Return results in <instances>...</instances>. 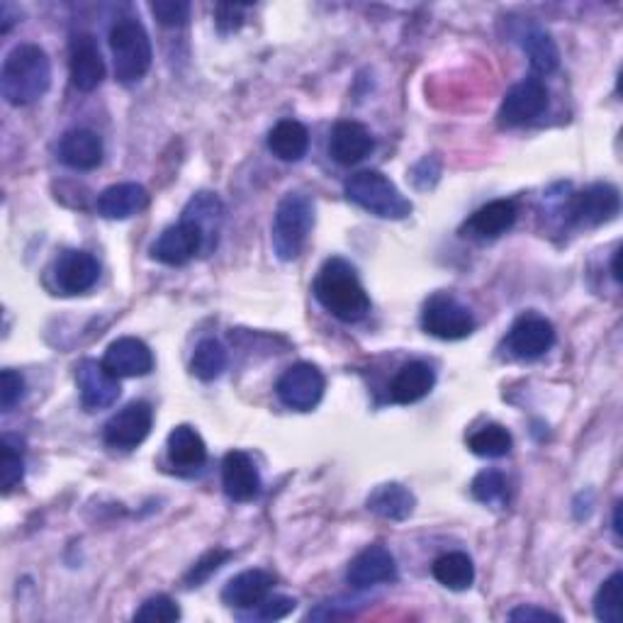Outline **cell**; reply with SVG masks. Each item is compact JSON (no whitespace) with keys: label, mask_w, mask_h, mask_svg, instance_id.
<instances>
[{"label":"cell","mask_w":623,"mask_h":623,"mask_svg":"<svg viewBox=\"0 0 623 623\" xmlns=\"http://www.w3.org/2000/svg\"><path fill=\"white\" fill-rule=\"evenodd\" d=\"M269 149L281 161H300L310 149L308 127L298 120H281L269 132Z\"/></svg>","instance_id":"obj_28"},{"label":"cell","mask_w":623,"mask_h":623,"mask_svg":"<svg viewBox=\"0 0 623 623\" xmlns=\"http://www.w3.org/2000/svg\"><path fill=\"white\" fill-rule=\"evenodd\" d=\"M149 208V193L139 183H118L98 195V212L105 220H130Z\"/></svg>","instance_id":"obj_23"},{"label":"cell","mask_w":623,"mask_h":623,"mask_svg":"<svg viewBox=\"0 0 623 623\" xmlns=\"http://www.w3.org/2000/svg\"><path fill=\"white\" fill-rule=\"evenodd\" d=\"M69 69L71 83L83 93H91L105 79V61L100 54V47L93 34L81 32L73 34L69 49Z\"/></svg>","instance_id":"obj_14"},{"label":"cell","mask_w":623,"mask_h":623,"mask_svg":"<svg viewBox=\"0 0 623 623\" xmlns=\"http://www.w3.org/2000/svg\"><path fill=\"white\" fill-rule=\"evenodd\" d=\"M52 86V61L37 44H18L3 61L0 93L10 105H30Z\"/></svg>","instance_id":"obj_2"},{"label":"cell","mask_w":623,"mask_h":623,"mask_svg":"<svg viewBox=\"0 0 623 623\" xmlns=\"http://www.w3.org/2000/svg\"><path fill=\"white\" fill-rule=\"evenodd\" d=\"M314 227V202L304 193H288L278 202L271 227L273 251L281 261H295Z\"/></svg>","instance_id":"obj_3"},{"label":"cell","mask_w":623,"mask_h":623,"mask_svg":"<svg viewBox=\"0 0 623 623\" xmlns=\"http://www.w3.org/2000/svg\"><path fill=\"white\" fill-rule=\"evenodd\" d=\"M169 461L178 470L195 473L208 461V446L193 426L181 424L169 434Z\"/></svg>","instance_id":"obj_25"},{"label":"cell","mask_w":623,"mask_h":623,"mask_svg":"<svg viewBox=\"0 0 623 623\" xmlns=\"http://www.w3.org/2000/svg\"><path fill=\"white\" fill-rule=\"evenodd\" d=\"M326 380L322 371L312 363H295L278 378L275 395L288 410L295 412H312L324 398Z\"/></svg>","instance_id":"obj_7"},{"label":"cell","mask_w":623,"mask_h":623,"mask_svg":"<svg viewBox=\"0 0 623 623\" xmlns=\"http://www.w3.org/2000/svg\"><path fill=\"white\" fill-rule=\"evenodd\" d=\"M222 488L232 502H253L261 494V475L253 458L244 451H229L222 461Z\"/></svg>","instance_id":"obj_17"},{"label":"cell","mask_w":623,"mask_h":623,"mask_svg":"<svg viewBox=\"0 0 623 623\" xmlns=\"http://www.w3.org/2000/svg\"><path fill=\"white\" fill-rule=\"evenodd\" d=\"M295 606H298V602L290 600V596H271L269 594L259 606H253L251 616H257L261 621H281V619H285V616L295 612Z\"/></svg>","instance_id":"obj_40"},{"label":"cell","mask_w":623,"mask_h":623,"mask_svg":"<svg viewBox=\"0 0 623 623\" xmlns=\"http://www.w3.org/2000/svg\"><path fill=\"white\" fill-rule=\"evenodd\" d=\"M416 506L414 494L406 490L400 482H388V485H380L373 490L371 498H368V510L375 516L388 519V521H404L410 519Z\"/></svg>","instance_id":"obj_27"},{"label":"cell","mask_w":623,"mask_h":623,"mask_svg":"<svg viewBox=\"0 0 623 623\" xmlns=\"http://www.w3.org/2000/svg\"><path fill=\"white\" fill-rule=\"evenodd\" d=\"M346 580L355 590H368V587H375V584L395 582L398 580L395 555H392L385 545H368L365 551H361L351 561L346 570Z\"/></svg>","instance_id":"obj_16"},{"label":"cell","mask_w":623,"mask_h":623,"mask_svg":"<svg viewBox=\"0 0 623 623\" xmlns=\"http://www.w3.org/2000/svg\"><path fill=\"white\" fill-rule=\"evenodd\" d=\"M149 10L154 12V18L163 28H183L190 20V3H185V0H157V3L149 6Z\"/></svg>","instance_id":"obj_38"},{"label":"cell","mask_w":623,"mask_h":623,"mask_svg":"<svg viewBox=\"0 0 623 623\" xmlns=\"http://www.w3.org/2000/svg\"><path fill=\"white\" fill-rule=\"evenodd\" d=\"M436 385L434 368L424 361H412L402 365L390 383V400L395 404H414L424 400Z\"/></svg>","instance_id":"obj_24"},{"label":"cell","mask_w":623,"mask_h":623,"mask_svg":"<svg viewBox=\"0 0 623 623\" xmlns=\"http://www.w3.org/2000/svg\"><path fill=\"white\" fill-rule=\"evenodd\" d=\"M100 278V263L88 251H63L54 263V285L61 295H83Z\"/></svg>","instance_id":"obj_15"},{"label":"cell","mask_w":623,"mask_h":623,"mask_svg":"<svg viewBox=\"0 0 623 623\" xmlns=\"http://www.w3.org/2000/svg\"><path fill=\"white\" fill-rule=\"evenodd\" d=\"M229 557H232V551H227V549L208 551L193 567H190V572L185 575L188 587H200V584L205 582L212 575V572H218L229 561Z\"/></svg>","instance_id":"obj_37"},{"label":"cell","mask_w":623,"mask_h":623,"mask_svg":"<svg viewBox=\"0 0 623 623\" xmlns=\"http://www.w3.org/2000/svg\"><path fill=\"white\" fill-rule=\"evenodd\" d=\"M594 616L604 623L623 621V575L614 572L612 577L602 582L594 596Z\"/></svg>","instance_id":"obj_34"},{"label":"cell","mask_w":623,"mask_h":623,"mask_svg":"<svg viewBox=\"0 0 623 623\" xmlns=\"http://www.w3.org/2000/svg\"><path fill=\"white\" fill-rule=\"evenodd\" d=\"M205 249V234L193 222L181 220L178 224L163 229V234L151 247V259L163 265H185Z\"/></svg>","instance_id":"obj_13"},{"label":"cell","mask_w":623,"mask_h":623,"mask_svg":"<svg viewBox=\"0 0 623 623\" xmlns=\"http://www.w3.org/2000/svg\"><path fill=\"white\" fill-rule=\"evenodd\" d=\"M504 346L519 361H536L555 346V326L541 314H521L506 332Z\"/></svg>","instance_id":"obj_9"},{"label":"cell","mask_w":623,"mask_h":623,"mask_svg":"<svg viewBox=\"0 0 623 623\" xmlns=\"http://www.w3.org/2000/svg\"><path fill=\"white\" fill-rule=\"evenodd\" d=\"M24 398V378L12 371V368H6L0 373V410L3 412H12L16 404H20Z\"/></svg>","instance_id":"obj_39"},{"label":"cell","mask_w":623,"mask_h":623,"mask_svg":"<svg viewBox=\"0 0 623 623\" xmlns=\"http://www.w3.org/2000/svg\"><path fill=\"white\" fill-rule=\"evenodd\" d=\"M181 619V609L167 594H157L147 600L142 606L137 609L134 621H144V623H173Z\"/></svg>","instance_id":"obj_36"},{"label":"cell","mask_w":623,"mask_h":623,"mask_svg":"<svg viewBox=\"0 0 623 623\" xmlns=\"http://www.w3.org/2000/svg\"><path fill=\"white\" fill-rule=\"evenodd\" d=\"M424 332L441 341H461L475 332V316L465 304L458 302L453 295H434L429 298L422 312Z\"/></svg>","instance_id":"obj_6"},{"label":"cell","mask_w":623,"mask_h":623,"mask_svg":"<svg viewBox=\"0 0 623 623\" xmlns=\"http://www.w3.org/2000/svg\"><path fill=\"white\" fill-rule=\"evenodd\" d=\"M181 220L198 224L202 229V234H205V249H212L214 244H218V234H220V227L224 220L222 200L214 193H205V190H202V193L188 200Z\"/></svg>","instance_id":"obj_26"},{"label":"cell","mask_w":623,"mask_h":623,"mask_svg":"<svg viewBox=\"0 0 623 623\" xmlns=\"http://www.w3.org/2000/svg\"><path fill=\"white\" fill-rule=\"evenodd\" d=\"M214 22H218V30L222 34L229 32H237L241 28V22H244V6H218L214 8Z\"/></svg>","instance_id":"obj_41"},{"label":"cell","mask_w":623,"mask_h":623,"mask_svg":"<svg viewBox=\"0 0 623 623\" xmlns=\"http://www.w3.org/2000/svg\"><path fill=\"white\" fill-rule=\"evenodd\" d=\"M431 575H434V580L443 584L446 590L465 592L473 587L475 582V565L470 561V555L453 551L436 557L434 565H431Z\"/></svg>","instance_id":"obj_29"},{"label":"cell","mask_w":623,"mask_h":623,"mask_svg":"<svg viewBox=\"0 0 623 623\" xmlns=\"http://www.w3.org/2000/svg\"><path fill=\"white\" fill-rule=\"evenodd\" d=\"M375 147L368 127L355 120H341L334 124L332 137H329V154L341 167H353L363 161Z\"/></svg>","instance_id":"obj_19"},{"label":"cell","mask_w":623,"mask_h":623,"mask_svg":"<svg viewBox=\"0 0 623 623\" xmlns=\"http://www.w3.org/2000/svg\"><path fill=\"white\" fill-rule=\"evenodd\" d=\"M510 621H555V623H561L563 619L553 614V612H545V609H539V606H531V604H524V606H516L514 612L510 614Z\"/></svg>","instance_id":"obj_42"},{"label":"cell","mask_w":623,"mask_h":623,"mask_svg":"<svg viewBox=\"0 0 623 623\" xmlns=\"http://www.w3.org/2000/svg\"><path fill=\"white\" fill-rule=\"evenodd\" d=\"M110 52L114 61V79L124 86L142 81L151 69V40L144 24L134 18H120L110 28Z\"/></svg>","instance_id":"obj_4"},{"label":"cell","mask_w":623,"mask_h":623,"mask_svg":"<svg viewBox=\"0 0 623 623\" xmlns=\"http://www.w3.org/2000/svg\"><path fill=\"white\" fill-rule=\"evenodd\" d=\"M621 210L619 188L612 183H592L567 200V222L575 227H600L612 222Z\"/></svg>","instance_id":"obj_8"},{"label":"cell","mask_w":623,"mask_h":623,"mask_svg":"<svg viewBox=\"0 0 623 623\" xmlns=\"http://www.w3.org/2000/svg\"><path fill=\"white\" fill-rule=\"evenodd\" d=\"M473 498L488 506H498L504 510L510 504V480L504 478L500 470H482V473L470 485Z\"/></svg>","instance_id":"obj_35"},{"label":"cell","mask_w":623,"mask_h":623,"mask_svg":"<svg viewBox=\"0 0 623 623\" xmlns=\"http://www.w3.org/2000/svg\"><path fill=\"white\" fill-rule=\"evenodd\" d=\"M619 257H621V251L616 249V253H614V261H612V275H614V281H616V283L621 281V271H619Z\"/></svg>","instance_id":"obj_44"},{"label":"cell","mask_w":623,"mask_h":623,"mask_svg":"<svg viewBox=\"0 0 623 623\" xmlns=\"http://www.w3.org/2000/svg\"><path fill=\"white\" fill-rule=\"evenodd\" d=\"M275 577L265 570H247L227 582L222 602L232 609H253L271 594Z\"/></svg>","instance_id":"obj_22"},{"label":"cell","mask_w":623,"mask_h":623,"mask_svg":"<svg viewBox=\"0 0 623 623\" xmlns=\"http://www.w3.org/2000/svg\"><path fill=\"white\" fill-rule=\"evenodd\" d=\"M514 439L502 424H488L468 439V449L480 458H504L512 453Z\"/></svg>","instance_id":"obj_33"},{"label":"cell","mask_w":623,"mask_h":623,"mask_svg":"<svg viewBox=\"0 0 623 623\" xmlns=\"http://www.w3.org/2000/svg\"><path fill=\"white\" fill-rule=\"evenodd\" d=\"M519 218V208L514 200H492L470 214L463 224V234L473 239H498L504 232H510Z\"/></svg>","instance_id":"obj_20"},{"label":"cell","mask_w":623,"mask_h":623,"mask_svg":"<svg viewBox=\"0 0 623 623\" xmlns=\"http://www.w3.org/2000/svg\"><path fill=\"white\" fill-rule=\"evenodd\" d=\"M103 363L118 378H142L154 371V353L142 339L122 336L110 343Z\"/></svg>","instance_id":"obj_18"},{"label":"cell","mask_w":623,"mask_h":623,"mask_svg":"<svg viewBox=\"0 0 623 623\" xmlns=\"http://www.w3.org/2000/svg\"><path fill=\"white\" fill-rule=\"evenodd\" d=\"M151 424H154V410L144 400L130 402L118 414L110 416V422L105 424L103 439L110 449L118 451H132L139 443H144L149 436Z\"/></svg>","instance_id":"obj_10"},{"label":"cell","mask_w":623,"mask_h":623,"mask_svg":"<svg viewBox=\"0 0 623 623\" xmlns=\"http://www.w3.org/2000/svg\"><path fill=\"white\" fill-rule=\"evenodd\" d=\"M103 139L93 130H69L59 142V159L76 171H93L103 163Z\"/></svg>","instance_id":"obj_21"},{"label":"cell","mask_w":623,"mask_h":623,"mask_svg":"<svg viewBox=\"0 0 623 623\" xmlns=\"http://www.w3.org/2000/svg\"><path fill=\"white\" fill-rule=\"evenodd\" d=\"M549 108V88L541 79H526L510 88L500 105V124L502 127H524L539 120Z\"/></svg>","instance_id":"obj_11"},{"label":"cell","mask_w":623,"mask_h":623,"mask_svg":"<svg viewBox=\"0 0 623 623\" xmlns=\"http://www.w3.org/2000/svg\"><path fill=\"white\" fill-rule=\"evenodd\" d=\"M224 368H227V349L218 339H202L195 346L193 361H190V371H193V375L210 383V380H218L224 373Z\"/></svg>","instance_id":"obj_31"},{"label":"cell","mask_w":623,"mask_h":623,"mask_svg":"<svg viewBox=\"0 0 623 623\" xmlns=\"http://www.w3.org/2000/svg\"><path fill=\"white\" fill-rule=\"evenodd\" d=\"M24 441L16 434H3L0 443V485L3 492L16 490L24 478V458H22Z\"/></svg>","instance_id":"obj_32"},{"label":"cell","mask_w":623,"mask_h":623,"mask_svg":"<svg viewBox=\"0 0 623 623\" xmlns=\"http://www.w3.org/2000/svg\"><path fill=\"white\" fill-rule=\"evenodd\" d=\"M76 385H79L81 404L88 412L108 410L120 398V378L108 371L105 363L86 359L76 368Z\"/></svg>","instance_id":"obj_12"},{"label":"cell","mask_w":623,"mask_h":623,"mask_svg":"<svg viewBox=\"0 0 623 623\" xmlns=\"http://www.w3.org/2000/svg\"><path fill=\"white\" fill-rule=\"evenodd\" d=\"M346 198L353 205L383 220H404L412 214V202L406 200L398 185L380 171H359L346 181Z\"/></svg>","instance_id":"obj_5"},{"label":"cell","mask_w":623,"mask_h":623,"mask_svg":"<svg viewBox=\"0 0 623 623\" xmlns=\"http://www.w3.org/2000/svg\"><path fill=\"white\" fill-rule=\"evenodd\" d=\"M521 49H524L529 61H531V69L536 73H553L561 67V52H557V44L549 32L543 30H529L526 34H521L519 40Z\"/></svg>","instance_id":"obj_30"},{"label":"cell","mask_w":623,"mask_h":623,"mask_svg":"<svg viewBox=\"0 0 623 623\" xmlns=\"http://www.w3.org/2000/svg\"><path fill=\"white\" fill-rule=\"evenodd\" d=\"M614 533H616V539H621V502L616 504V510H614Z\"/></svg>","instance_id":"obj_43"},{"label":"cell","mask_w":623,"mask_h":623,"mask_svg":"<svg viewBox=\"0 0 623 623\" xmlns=\"http://www.w3.org/2000/svg\"><path fill=\"white\" fill-rule=\"evenodd\" d=\"M314 298L320 300L322 308L334 314L336 320L355 324L371 312V298L361 283L359 273L346 259H329L316 273Z\"/></svg>","instance_id":"obj_1"}]
</instances>
